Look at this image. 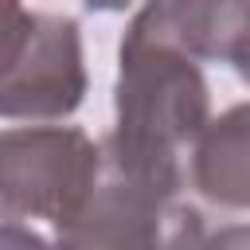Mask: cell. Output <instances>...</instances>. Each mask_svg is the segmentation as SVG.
<instances>
[{
    "instance_id": "obj_1",
    "label": "cell",
    "mask_w": 250,
    "mask_h": 250,
    "mask_svg": "<svg viewBox=\"0 0 250 250\" xmlns=\"http://www.w3.org/2000/svg\"><path fill=\"white\" fill-rule=\"evenodd\" d=\"M207 117L211 90L199 62L168 47L121 39L113 133L102 145V164L113 176L172 199L184 184V156Z\"/></svg>"
},
{
    "instance_id": "obj_7",
    "label": "cell",
    "mask_w": 250,
    "mask_h": 250,
    "mask_svg": "<svg viewBox=\"0 0 250 250\" xmlns=\"http://www.w3.org/2000/svg\"><path fill=\"white\" fill-rule=\"evenodd\" d=\"M184 250H246V227H242V223H230V227L207 230L203 219H199V223L188 230Z\"/></svg>"
},
{
    "instance_id": "obj_5",
    "label": "cell",
    "mask_w": 250,
    "mask_h": 250,
    "mask_svg": "<svg viewBox=\"0 0 250 250\" xmlns=\"http://www.w3.org/2000/svg\"><path fill=\"white\" fill-rule=\"evenodd\" d=\"M121 39L168 47L191 62H227L242 74L246 0H145Z\"/></svg>"
},
{
    "instance_id": "obj_9",
    "label": "cell",
    "mask_w": 250,
    "mask_h": 250,
    "mask_svg": "<svg viewBox=\"0 0 250 250\" xmlns=\"http://www.w3.org/2000/svg\"><path fill=\"white\" fill-rule=\"evenodd\" d=\"M90 12H125L129 4H137V0H82Z\"/></svg>"
},
{
    "instance_id": "obj_2",
    "label": "cell",
    "mask_w": 250,
    "mask_h": 250,
    "mask_svg": "<svg viewBox=\"0 0 250 250\" xmlns=\"http://www.w3.org/2000/svg\"><path fill=\"white\" fill-rule=\"evenodd\" d=\"M82 31L59 12H23L0 20V117L62 121L86 98Z\"/></svg>"
},
{
    "instance_id": "obj_4",
    "label": "cell",
    "mask_w": 250,
    "mask_h": 250,
    "mask_svg": "<svg viewBox=\"0 0 250 250\" xmlns=\"http://www.w3.org/2000/svg\"><path fill=\"white\" fill-rule=\"evenodd\" d=\"M199 211L133 188L102 164L82 211L55 230V250H184Z\"/></svg>"
},
{
    "instance_id": "obj_3",
    "label": "cell",
    "mask_w": 250,
    "mask_h": 250,
    "mask_svg": "<svg viewBox=\"0 0 250 250\" xmlns=\"http://www.w3.org/2000/svg\"><path fill=\"white\" fill-rule=\"evenodd\" d=\"M102 176V145L74 125H23L0 133V207L20 219L66 227Z\"/></svg>"
},
{
    "instance_id": "obj_8",
    "label": "cell",
    "mask_w": 250,
    "mask_h": 250,
    "mask_svg": "<svg viewBox=\"0 0 250 250\" xmlns=\"http://www.w3.org/2000/svg\"><path fill=\"white\" fill-rule=\"evenodd\" d=\"M0 250H55L51 238H43L31 223H23L12 211H0Z\"/></svg>"
},
{
    "instance_id": "obj_6",
    "label": "cell",
    "mask_w": 250,
    "mask_h": 250,
    "mask_svg": "<svg viewBox=\"0 0 250 250\" xmlns=\"http://www.w3.org/2000/svg\"><path fill=\"white\" fill-rule=\"evenodd\" d=\"M246 105H230L219 117H207V125L199 129V137L188 148V180L195 188L199 199H207L211 207L246 211L250 199V168H246Z\"/></svg>"
}]
</instances>
